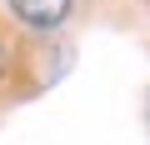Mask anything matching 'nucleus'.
<instances>
[{"instance_id": "f03ea898", "label": "nucleus", "mask_w": 150, "mask_h": 145, "mask_svg": "<svg viewBox=\"0 0 150 145\" xmlns=\"http://www.w3.org/2000/svg\"><path fill=\"white\" fill-rule=\"evenodd\" d=\"M5 70H10V45L0 40V75H5Z\"/></svg>"}, {"instance_id": "f257e3e1", "label": "nucleus", "mask_w": 150, "mask_h": 145, "mask_svg": "<svg viewBox=\"0 0 150 145\" xmlns=\"http://www.w3.org/2000/svg\"><path fill=\"white\" fill-rule=\"evenodd\" d=\"M10 10L30 25V30H55L70 10V0H10Z\"/></svg>"}]
</instances>
